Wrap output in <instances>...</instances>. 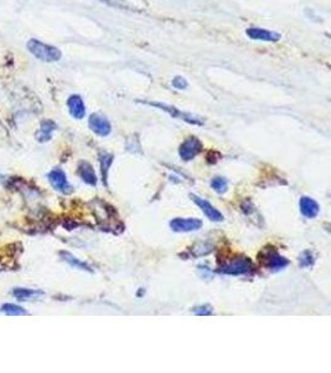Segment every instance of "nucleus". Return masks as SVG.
<instances>
[{"label": "nucleus", "mask_w": 331, "mask_h": 373, "mask_svg": "<svg viewBox=\"0 0 331 373\" xmlns=\"http://www.w3.org/2000/svg\"><path fill=\"white\" fill-rule=\"evenodd\" d=\"M26 48L30 54L43 62H57L62 57V53L59 48L49 45L37 39H30L27 41Z\"/></svg>", "instance_id": "obj_1"}, {"label": "nucleus", "mask_w": 331, "mask_h": 373, "mask_svg": "<svg viewBox=\"0 0 331 373\" xmlns=\"http://www.w3.org/2000/svg\"><path fill=\"white\" fill-rule=\"evenodd\" d=\"M253 263L248 257L243 255H237L229 262L225 263L220 269V273L226 274V275H246L253 271Z\"/></svg>", "instance_id": "obj_2"}, {"label": "nucleus", "mask_w": 331, "mask_h": 373, "mask_svg": "<svg viewBox=\"0 0 331 373\" xmlns=\"http://www.w3.org/2000/svg\"><path fill=\"white\" fill-rule=\"evenodd\" d=\"M144 105L148 106H152V107H157V108L161 109V111L166 112L169 114L172 119H176V120H181L184 122L190 123V125H198V126H202L204 122L202 120L200 119L198 116H194V115L187 114V112H184L182 109L176 108L175 106L171 105H166V103H161V102H152V101H144Z\"/></svg>", "instance_id": "obj_3"}, {"label": "nucleus", "mask_w": 331, "mask_h": 373, "mask_svg": "<svg viewBox=\"0 0 331 373\" xmlns=\"http://www.w3.org/2000/svg\"><path fill=\"white\" fill-rule=\"evenodd\" d=\"M202 143L198 137H187L179 148V156L181 160L191 161L202 151Z\"/></svg>", "instance_id": "obj_4"}, {"label": "nucleus", "mask_w": 331, "mask_h": 373, "mask_svg": "<svg viewBox=\"0 0 331 373\" xmlns=\"http://www.w3.org/2000/svg\"><path fill=\"white\" fill-rule=\"evenodd\" d=\"M89 128L100 137H107L112 132V126L108 119L101 114H93L88 120Z\"/></svg>", "instance_id": "obj_5"}, {"label": "nucleus", "mask_w": 331, "mask_h": 373, "mask_svg": "<svg viewBox=\"0 0 331 373\" xmlns=\"http://www.w3.org/2000/svg\"><path fill=\"white\" fill-rule=\"evenodd\" d=\"M202 220L198 218H175L170 221L172 232L190 233L201 229Z\"/></svg>", "instance_id": "obj_6"}, {"label": "nucleus", "mask_w": 331, "mask_h": 373, "mask_svg": "<svg viewBox=\"0 0 331 373\" xmlns=\"http://www.w3.org/2000/svg\"><path fill=\"white\" fill-rule=\"evenodd\" d=\"M49 178V182L50 184L53 185V188L55 191L60 192V193H64V194H70L72 193V186H71L70 183H68L66 174H65L64 171L61 169H54L51 171L50 173L48 175Z\"/></svg>", "instance_id": "obj_7"}, {"label": "nucleus", "mask_w": 331, "mask_h": 373, "mask_svg": "<svg viewBox=\"0 0 331 373\" xmlns=\"http://www.w3.org/2000/svg\"><path fill=\"white\" fill-rule=\"evenodd\" d=\"M190 198L194 200V203H195V204L198 205L200 209L202 210V213H204L205 215H206L207 218L210 219V220H211V221H216V223H218V221H222L223 220L222 213H221L220 210L216 209V208L213 207L211 203L207 202L206 199L200 198V197L195 196V194H190Z\"/></svg>", "instance_id": "obj_8"}, {"label": "nucleus", "mask_w": 331, "mask_h": 373, "mask_svg": "<svg viewBox=\"0 0 331 373\" xmlns=\"http://www.w3.org/2000/svg\"><path fill=\"white\" fill-rule=\"evenodd\" d=\"M262 262H263L264 267L270 271H279L281 269L288 267L289 264L288 260L284 256H281V255H279L275 250H270L264 253L263 256H262Z\"/></svg>", "instance_id": "obj_9"}, {"label": "nucleus", "mask_w": 331, "mask_h": 373, "mask_svg": "<svg viewBox=\"0 0 331 373\" xmlns=\"http://www.w3.org/2000/svg\"><path fill=\"white\" fill-rule=\"evenodd\" d=\"M246 35L251 40L265 41V43H277L280 39V35L278 32L270 31L268 29H262V27H248L246 30Z\"/></svg>", "instance_id": "obj_10"}, {"label": "nucleus", "mask_w": 331, "mask_h": 373, "mask_svg": "<svg viewBox=\"0 0 331 373\" xmlns=\"http://www.w3.org/2000/svg\"><path fill=\"white\" fill-rule=\"evenodd\" d=\"M67 107L70 115L76 120H82L86 115V106L80 95H72L68 97Z\"/></svg>", "instance_id": "obj_11"}, {"label": "nucleus", "mask_w": 331, "mask_h": 373, "mask_svg": "<svg viewBox=\"0 0 331 373\" xmlns=\"http://www.w3.org/2000/svg\"><path fill=\"white\" fill-rule=\"evenodd\" d=\"M299 208L300 213L308 219L316 218L320 212L319 204L310 197H302L299 200Z\"/></svg>", "instance_id": "obj_12"}, {"label": "nucleus", "mask_w": 331, "mask_h": 373, "mask_svg": "<svg viewBox=\"0 0 331 373\" xmlns=\"http://www.w3.org/2000/svg\"><path fill=\"white\" fill-rule=\"evenodd\" d=\"M78 175L84 183L89 185H96L97 184V175H96L94 171H93L92 166L88 162L82 161L78 164Z\"/></svg>", "instance_id": "obj_13"}, {"label": "nucleus", "mask_w": 331, "mask_h": 373, "mask_svg": "<svg viewBox=\"0 0 331 373\" xmlns=\"http://www.w3.org/2000/svg\"><path fill=\"white\" fill-rule=\"evenodd\" d=\"M56 123L51 120H45L41 122L39 131L36 133V138L39 142H48L53 137L54 131L56 130Z\"/></svg>", "instance_id": "obj_14"}, {"label": "nucleus", "mask_w": 331, "mask_h": 373, "mask_svg": "<svg viewBox=\"0 0 331 373\" xmlns=\"http://www.w3.org/2000/svg\"><path fill=\"white\" fill-rule=\"evenodd\" d=\"M113 155L111 153H107V152H102L100 155V163H101V172H102V180L105 183V185H107V179H108V173H109V168H111L112 163H113Z\"/></svg>", "instance_id": "obj_15"}, {"label": "nucleus", "mask_w": 331, "mask_h": 373, "mask_svg": "<svg viewBox=\"0 0 331 373\" xmlns=\"http://www.w3.org/2000/svg\"><path fill=\"white\" fill-rule=\"evenodd\" d=\"M14 296H15L18 300L20 301H26L31 300V299H36L39 296L42 295V292L40 290H34V289H25V287H18V289L14 290Z\"/></svg>", "instance_id": "obj_16"}, {"label": "nucleus", "mask_w": 331, "mask_h": 373, "mask_svg": "<svg viewBox=\"0 0 331 373\" xmlns=\"http://www.w3.org/2000/svg\"><path fill=\"white\" fill-rule=\"evenodd\" d=\"M60 255H61L62 260L64 262H66L67 264H70L71 267L76 268V269H80V270H86V271H92V269L88 267V265L86 264V263L81 262L80 259H77V257L73 256L72 254L67 253V251H61L60 253Z\"/></svg>", "instance_id": "obj_17"}, {"label": "nucleus", "mask_w": 331, "mask_h": 373, "mask_svg": "<svg viewBox=\"0 0 331 373\" xmlns=\"http://www.w3.org/2000/svg\"><path fill=\"white\" fill-rule=\"evenodd\" d=\"M0 311L9 315V316H23V315H27V311L24 307L15 305V304H4L2 306V309H0Z\"/></svg>", "instance_id": "obj_18"}, {"label": "nucleus", "mask_w": 331, "mask_h": 373, "mask_svg": "<svg viewBox=\"0 0 331 373\" xmlns=\"http://www.w3.org/2000/svg\"><path fill=\"white\" fill-rule=\"evenodd\" d=\"M211 188L217 193H225L228 188L227 179L223 177H213L211 180Z\"/></svg>", "instance_id": "obj_19"}, {"label": "nucleus", "mask_w": 331, "mask_h": 373, "mask_svg": "<svg viewBox=\"0 0 331 373\" xmlns=\"http://www.w3.org/2000/svg\"><path fill=\"white\" fill-rule=\"evenodd\" d=\"M314 264V256L311 254V251L306 250L300 255L299 257V265L303 268H309Z\"/></svg>", "instance_id": "obj_20"}, {"label": "nucleus", "mask_w": 331, "mask_h": 373, "mask_svg": "<svg viewBox=\"0 0 331 373\" xmlns=\"http://www.w3.org/2000/svg\"><path fill=\"white\" fill-rule=\"evenodd\" d=\"M171 85H172V87L176 90H185V89H187V86H188L187 81H186V79L182 78V76H175V78L172 79Z\"/></svg>", "instance_id": "obj_21"}, {"label": "nucleus", "mask_w": 331, "mask_h": 373, "mask_svg": "<svg viewBox=\"0 0 331 373\" xmlns=\"http://www.w3.org/2000/svg\"><path fill=\"white\" fill-rule=\"evenodd\" d=\"M194 312H195L196 315H200V316H207V315L212 314V309H211V306L204 305V306L195 307V309H194Z\"/></svg>", "instance_id": "obj_22"}, {"label": "nucleus", "mask_w": 331, "mask_h": 373, "mask_svg": "<svg viewBox=\"0 0 331 373\" xmlns=\"http://www.w3.org/2000/svg\"><path fill=\"white\" fill-rule=\"evenodd\" d=\"M3 178H4V175L0 173V182H2V180H3Z\"/></svg>", "instance_id": "obj_23"}]
</instances>
